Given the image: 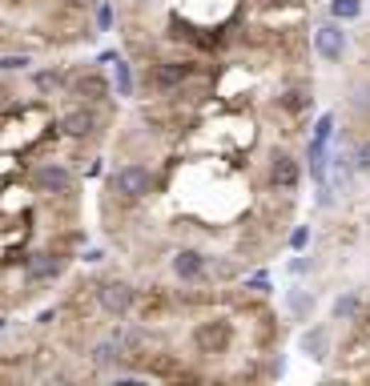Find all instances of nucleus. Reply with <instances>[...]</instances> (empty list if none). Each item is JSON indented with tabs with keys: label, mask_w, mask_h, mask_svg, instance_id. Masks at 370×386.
I'll use <instances>...</instances> for the list:
<instances>
[{
	"label": "nucleus",
	"mask_w": 370,
	"mask_h": 386,
	"mask_svg": "<svg viewBox=\"0 0 370 386\" xmlns=\"http://www.w3.org/2000/svg\"><path fill=\"white\" fill-rule=\"evenodd\" d=\"M198 76V64L194 61H169V57H149L145 64V76L137 81V89L145 93V97H161V101H169L177 97L189 81Z\"/></svg>",
	"instance_id": "obj_1"
},
{
	"label": "nucleus",
	"mask_w": 370,
	"mask_h": 386,
	"mask_svg": "<svg viewBox=\"0 0 370 386\" xmlns=\"http://www.w3.org/2000/svg\"><path fill=\"white\" fill-rule=\"evenodd\" d=\"M153 189H157V174L145 161H121L109 174V198L121 205H141L153 198Z\"/></svg>",
	"instance_id": "obj_2"
},
{
	"label": "nucleus",
	"mask_w": 370,
	"mask_h": 386,
	"mask_svg": "<svg viewBox=\"0 0 370 386\" xmlns=\"http://www.w3.org/2000/svg\"><path fill=\"white\" fill-rule=\"evenodd\" d=\"M57 133L73 145H89L105 133V117L97 113V105H85V101H73L69 109L57 117Z\"/></svg>",
	"instance_id": "obj_3"
},
{
	"label": "nucleus",
	"mask_w": 370,
	"mask_h": 386,
	"mask_svg": "<svg viewBox=\"0 0 370 386\" xmlns=\"http://www.w3.org/2000/svg\"><path fill=\"white\" fill-rule=\"evenodd\" d=\"M89 290H93V306L109 318H129L137 310V298H141V290L125 278H97Z\"/></svg>",
	"instance_id": "obj_4"
},
{
	"label": "nucleus",
	"mask_w": 370,
	"mask_h": 386,
	"mask_svg": "<svg viewBox=\"0 0 370 386\" xmlns=\"http://www.w3.org/2000/svg\"><path fill=\"white\" fill-rule=\"evenodd\" d=\"M28 186H33V193H40V198H73L77 193V174L73 165L65 161H37L33 169H28Z\"/></svg>",
	"instance_id": "obj_5"
},
{
	"label": "nucleus",
	"mask_w": 370,
	"mask_h": 386,
	"mask_svg": "<svg viewBox=\"0 0 370 386\" xmlns=\"http://www.w3.org/2000/svg\"><path fill=\"white\" fill-rule=\"evenodd\" d=\"M189 346L201 358H222L234 346V318H206L189 330Z\"/></svg>",
	"instance_id": "obj_6"
},
{
	"label": "nucleus",
	"mask_w": 370,
	"mask_h": 386,
	"mask_svg": "<svg viewBox=\"0 0 370 386\" xmlns=\"http://www.w3.org/2000/svg\"><path fill=\"white\" fill-rule=\"evenodd\" d=\"M298 186H302V161L294 153L286 149H274L270 161H266V189L274 198H294Z\"/></svg>",
	"instance_id": "obj_7"
},
{
	"label": "nucleus",
	"mask_w": 370,
	"mask_h": 386,
	"mask_svg": "<svg viewBox=\"0 0 370 386\" xmlns=\"http://www.w3.org/2000/svg\"><path fill=\"white\" fill-rule=\"evenodd\" d=\"M161 37H165V40H177V45H189V49H198V52H218V49H222V37L206 33L198 21H189V16L177 13V8L165 16V33H161Z\"/></svg>",
	"instance_id": "obj_8"
},
{
	"label": "nucleus",
	"mask_w": 370,
	"mask_h": 386,
	"mask_svg": "<svg viewBox=\"0 0 370 386\" xmlns=\"http://www.w3.org/2000/svg\"><path fill=\"white\" fill-rule=\"evenodd\" d=\"M65 274V254L57 249H28L25 258H21V282L25 286H49L57 278Z\"/></svg>",
	"instance_id": "obj_9"
},
{
	"label": "nucleus",
	"mask_w": 370,
	"mask_h": 386,
	"mask_svg": "<svg viewBox=\"0 0 370 386\" xmlns=\"http://www.w3.org/2000/svg\"><path fill=\"white\" fill-rule=\"evenodd\" d=\"M69 97L85 105H109L113 81L101 69H69Z\"/></svg>",
	"instance_id": "obj_10"
},
{
	"label": "nucleus",
	"mask_w": 370,
	"mask_h": 386,
	"mask_svg": "<svg viewBox=\"0 0 370 386\" xmlns=\"http://www.w3.org/2000/svg\"><path fill=\"white\" fill-rule=\"evenodd\" d=\"M169 270L177 282L185 286H198V282H210V254L198 246H181L177 254L169 258Z\"/></svg>",
	"instance_id": "obj_11"
},
{
	"label": "nucleus",
	"mask_w": 370,
	"mask_h": 386,
	"mask_svg": "<svg viewBox=\"0 0 370 386\" xmlns=\"http://www.w3.org/2000/svg\"><path fill=\"white\" fill-rule=\"evenodd\" d=\"M89 362H93V374H97V378H109L113 370H121L125 362H129V350H125V342L117 334L97 338V342L89 346Z\"/></svg>",
	"instance_id": "obj_12"
},
{
	"label": "nucleus",
	"mask_w": 370,
	"mask_h": 386,
	"mask_svg": "<svg viewBox=\"0 0 370 386\" xmlns=\"http://www.w3.org/2000/svg\"><path fill=\"white\" fill-rule=\"evenodd\" d=\"M314 52H318L326 64H338L346 57V33H342V21H326V25L314 28Z\"/></svg>",
	"instance_id": "obj_13"
},
{
	"label": "nucleus",
	"mask_w": 370,
	"mask_h": 386,
	"mask_svg": "<svg viewBox=\"0 0 370 386\" xmlns=\"http://www.w3.org/2000/svg\"><path fill=\"white\" fill-rule=\"evenodd\" d=\"M33 89H37V97H69V69L61 64H52V69H37L33 73Z\"/></svg>",
	"instance_id": "obj_14"
},
{
	"label": "nucleus",
	"mask_w": 370,
	"mask_h": 386,
	"mask_svg": "<svg viewBox=\"0 0 370 386\" xmlns=\"http://www.w3.org/2000/svg\"><path fill=\"white\" fill-rule=\"evenodd\" d=\"M310 101H314V97H310L306 85H290V89H282V93H278V109H282L290 121H298V117L310 109Z\"/></svg>",
	"instance_id": "obj_15"
},
{
	"label": "nucleus",
	"mask_w": 370,
	"mask_h": 386,
	"mask_svg": "<svg viewBox=\"0 0 370 386\" xmlns=\"http://www.w3.org/2000/svg\"><path fill=\"white\" fill-rule=\"evenodd\" d=\"M113 93H117L121 101H133V93H137L133 61H125V57H117V61H113Z\"/></svg>",
	"instance_id": "obj_16"
},
{
	"label": "nucleus",
	"mask_w": 370,
	"mask_h": 386,
	"mask_svg": "<svg viewBox=\"0 0 370 386\" xmlns=\"http://www.w3.org/2000/svg\"><path fill=\"white\" fill-rule=\"evenodd\" d=\"M298 346H302V354L314 362L326 358V350H330V334H326V326H310L306 334L298 338Z\"/></svg>",
	"instance_id": "obj_17"
},
{
	"label": "nucleus",
	"mask_w": 370,
	"mask_h": 386,
	"mask_svg": "<svg viewBox=\"0 0 370 386\" xmlns=\"http://www.w3.org/2000/svg\"><path fill=\"white\" fill-rule=\"evenodd\" d=\"M334 318L338 322H358L362 318V298L358 294H342V298L334 302Z\"/></svg>",
	"instance_id": "obj_18"
},
{
	"label": "nucleus",
	"mask_w": 370,
	"mask_h": 386,
	"mask_svg": "<svg viewBox=\"0 0 370 386\" xmlns=\"http://www.w3.org/2000/svg\"><path fill=\"white\" fill-rule=\"evenodd\" d=\"M89 13H93V28H97V33H113V25H117V13H113L109 0H97Z\"/></svg>",
	"instance_id": "obj_19"
},
{
	"label": "nucleus",
	"mask_w": 370,
	"mask_h": 386,
	"mask_svg": "<svg viewBox=\"0 0 370 386\" xmlns=\"http://www.w3.org/2000/svg\"><path fill=\"white\" fill-rule=\"evenodd\" d=\"M330 16L334 21H358L362 16V0H330Z\"/></svg>",
	"instance_id": "obj_20"
},
{
	"label": "nucleus",
	"mask_w": 370,
	"mask_h": 386,
	"mask_svg": "<svg viewBox=\"0 0 370 386\" xmlns=\"http://www.w3.org/2000/svg\"><path fill=\"white\" fill-rule=\"evenodd\" d=\"M33 57L28 52H0V73H25Z\"/></svg>",
	"instance_id": "obj_21"
},
{
	"label": "nucleus",
	"mask_w": 370,
	"mask_h": 386,
	"mask_svg": "<svg viewBox=\"0 0 370 386\" xmlns=\"http://www.w3.org/2000/svg\"><path fill=\"white\" fill-rule=\"evenodd\" d=\"M350 161H354L358 174H370V137H362L354 149H350Z\"/></svg>",
	"instance_id": "obj_22"
},
{
	"label": "nucleus",
	"mask_w": 370,
	"mask_h": 386,
	"mask_svg": "<svg viewBox=\"0 0 370 386\" xmlns=\"http://www.w3.org/2000/svg\"><path fill=\"white\" fill-rule=\"evenodd\" d=\"M310 310H314V298L302 294V290H294V294H290V314H294V318H306Z\"/></svg>",
	"instance_id": "obj_23"
},
{
	"label": "nucleus",
	"mask_w": 370,
	"mask_h": 386,
	"mask_svg": "<svg viewBox=\"0 0 370 386\" xmlns=\"http://www.w3.org/2000/svg\"><path fill=\"white\" fill-rule=\"evenodd\" d=\"M246 290H250V294H270V274H266V270L250 274L246 278Z\"/></svg>",
	"instance_id": "obj_24"
},
{
	"label": "nucleus",
	"mask_w": 370,
	"mask_h": 386,
	"mask_svg": "<svg viewBox=\"0 0 370 386\" xmlns=\"http://www.w3.org/2000/svg\"><path fill=\"white\" fill-rule=\"evenodd\" d=\"M286 246H290V249H306L310 246V229H306V225H294L290 237H286Z\"/></svg>",
	"instance_id": "obj_25"
},
{
	"label": "nucleus",
	"mask_w": 370,
	"mask_h": 386,
	"mask_svg": "<svg viewBox=\"0 0 370 386\" xmlns=\"http://www.w3.org/2000/svg\"><path fill=\"white\" fill-rule=\"evenodd\" d=\"M57 4H61V8H69V13H89L97 0H57Z\"/></svg>",
	"instance_id": "obj_26"
},
{
	"label": "nucleus",
	"mask_w": 370,
	"mask_h": 386,
	"mask_svg": "<svg viewBox=\"0 0 370 386\" xmlns=\"http://www.w3.org/2000/svg\"><path fill=\"white\" fill-rule=\"evenodd\" d=\"M290 4H298V0H258V8H266V13H274V8H290Z\"/></svg>",
	"instance_id": "obj_27"
},
{
	"label": "nucleus",
	"mask_w": 370,
	"mask_h": 386,
	"mask_svg": "<svg viewBox=\"0 0 370 386\" xmlns=\"http://www.w3.org/2000/svg\"><path fill=\"white\" fill-rule=\"evenodd\" d=\"M306 270H310L306 258H294V262H290V274H306Z\"/></svg>",
	"instance_id": "obj_28"
},
{
	"label": "nucleus",
	"mask_w": 370,
	"mask_h": 386,
	"mask_svg": "<svg viewBox=\"0 0 370 386\" xmlns=\"http://www.w3.org/2000/svg\"><path fill=\"white\" fill-rule=\"evenodd\" d=\"M117 57H121V52H117V49H105V52H101V57H97V64H113V61H117Z\"/></svg>",
	"instance_id": "obj_29"
},
{
	"label": "nucleus",
	"mask_w": 370,
	"mask_h": 386,
	"mask_svg": "<svg viewBox=\"0 0 370 386\" xmlns=\"http://www.w3.org/2000/svg\"><path fill=\"white\" fill-rule=\"evenodd\" d=\"M4 330H9V318H4V314H0V334H4Z\"/></svg>",
	"instance_id": "obj_30"
},
{
	"label": "nucleus",
	"mask_w": 370,
	"mask_h": 386,
	"mask_svg": "<svg viewBox=\"0 0 370 386\" xmlns=\"http://www.w3.org/2000/svg\"><path fill=\"white\" fill-rule=\"evenodd\" d=\"M129 4H137V8H145V4H153V0H129Z\"/></svg>",
	"instance_id": "obj_31"
},
{
	"label": "nucleus",
	"mask_w": 370,
	"mask_h": 386,
	"mask_svg": "<svg viewBox=\"0 0 370 386\" xmlns=\"http://www.w3.org/2000/svg\"><path fill=\"white\" fill-rule=\"evenodd\" d=\"M9 4H21V0H9Z\"/></svg>",
	"instance_id": "obj_32"
}]
</instances>
